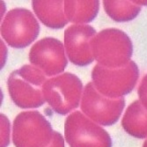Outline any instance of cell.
I'll return each instance as SVG.
<instances>
[{
    "instance_id": "obj_4",
    "label": "cell",
    "mask_w": 147,
    "mask_h": 147,
    "mask_svg": "<svg viewBox=\"0 0 147 147\" xmlns=\"http://www.w3.org/2000/svg\"><path fill=\"white\" fill-rule=\"evenodd\" d=\"M91 76L92 82L99 92L111 99H119L123 98L135 88L139 70L134 61L116 69L106 68L97 63Z\"/></svg>"
},
{
    "instance_id": "obj_3",
    "label": "cell",
    "mask_w": 147,
    "mask_h": 147,
    "mask_svg": "<svg viewBox=\"0 0 147 147\" xmlns=\"http://www.w3.org/2000/svg\"><path fill=\"white\" fill-rule=\"evenodd\" d=\"M42 92L45 101L52 110L65 115L78 108L84 88L78 77L70 72H63L48 78Z\"/></svg>"
},
{
    "instance_id": "obj_5",
    "label": "cell",
    "mask_w": 147,
    "mask_h": 147,
    "mask_svg": "<svg viewBox=\"0 0 147 147\" xmlns=\"http://www.w3.org/2000/svg\"><path fill=\"white\" fill-rule=\"evenodd\" d=\"M50 123L40 112L20 113L12 124V142L15 147H48L54 137Z\"/></svg>"
},
{
    "instance_id": "obj_6",
    "label": "cell",
    "mask_w": 147,
    "mask_h": 147,
    "mask_svg": "<svg viewBox=\"0 0 147 147\" xmlns=\"http://www.w3.org/2000/svg\"><path fill=\"white\" fill-rule=\"evenodd\" d=\"M64 136L70 147H112L108 131L80 111L66 117Z\"/></svg>"
},
{
    "instance_id": "obj_10",
    "label": "cell",
    "mask_w": 147,
    "mask_h": 147,
    "mask_svg": "<svg viewBox=\"0 0 147 147\" xmlns=\"http://www.w3.org/2000/svg\"><path fill=\"white\" fill-rule=\"evenodd\" d=\"M96 30L90 25H71L64 31V49L67 58L77 66H86L94 60L91 42Z\"/></svg>"
},
{
    "instance_id": "obj_9",
    "label": "cell",
    "mask_w": 147,
    "mask_h": 147,
    "mask_svg": "<svg viewBox=\"0 0 147 147\" xmlns=\"http://www.w3.org/2000/svg\"><path fill=\"white\" fill-rule=\"evenodd\" d=\"M29 61L50 78L63 73L68 63L64 45L53 37L41 39L32 46Z\"/></svg>"
},
{
    "instance_id": "obj_18",
    "label": "cell",
    "mask_w": 147,
    "mask_h": 147,
    "mask_svg": "<svg viewBox=\"0 0 147 147\" xmlns=\"http://www.w3.org/2000/svg\"><path fill=\"white\" fill-rule=\"evenodd\" d=\"M136 5L141 6V5H147V1H133Z\"/></svg>"
},
{
    "instance_id": "obj_16",
    "label": "cell",
    "mask_w": 147,
    "mask_h": 147,
    "mask_svg": "<svg viewBox=\"0 0 147 147\" xmlns=\"http://www.w3.org/2000/svg\"><path fill=\"white\" fill-rule=\"evenodd\" d=\"M138 94L139 101L147 109V74L142 78L141 82L138 86Z\"/></svg>"
},
{
    "instance_id": "obj_14",
    "label": "cell",
    "mask_w": 147,
    "mask_h": 147,
    "mask_svg": "<svg viewBox=\"0 0 147 147\" xmlns=\"http://www.w3.org/2000/svg\"><path fill=\"white\" fill-rule=\"evenodd\" d=\"M102 4L108 16L116 22L134 20L141 11V6L133 1H103Z\"/></svg>"
},
{
    "instance_id": "obj_11",
    "label": "cell",
    "mask_w": 147,
    "mask_h": 147,
    "mask_svg": "<svg viewBox=\"0 0 147 147\" xmlns=\"http://www.w3.org/2000/svg\"><path fill=\"white\" fill-rule=\"evenodd\" d=\"M32 7L41 22L52 29H60L68 23L64 1H33Z\"/></svg>"
},
{
    "instance_id": "obj_2",
    "label": "cell",
    "mask_w": 147,
    "mask_h": 147,
    "mask_svg": "<svg viewBox=\"0 0 147 147\" xmlns=\"http://www.w3.org/2000/svg\"><path fill=\"white\" fill-rule=\"evenodd\" d=\"M91 48L94 60L106 68H121L131 61V40L117 28H106L97 33L91 42Z\"/></svg>"
},
{
    "instance_id": "obj_1",
    "label": "cell",
    "mask_w": 147,
    "mask_h": 147,
    "mask_svg": "<svg viewBox=\"0 0 147 147\" xmlns=\"http://www.w3.org/2000/svg\"><path fill=\"white\" fill-rule=\"evenodd\" d=\"M46 75L37 67L25 64L13 71L7 79L11 100L21 109H35L44 104L43 85Z\"/></svg>"
},
{
    "instance_id": "obj_17",
    "label": "cell",
    "mask_w": 147,
    "mask_h": 147,
    "mask_svg": "<svg viewBox=\"0 0 147 147\" xmlns=\"http://www.w3.org/2000/svg\"><path fill=\"white\" fill-rule=\"evenodd\" d=\"M48 147H65L64 139L59 132H54V137H53V139Z\"/></svg>"
},
{
    "instance_id": "obj_19",
    "label": "cell",
    "mask_w": 147,
    "mask_h": 147,
    "mask_svg": "<svg viewBox=\"0 0 147 147\" xmlns=\"http://www.w3.org/2000/svg\"><path fill=\"white\" fill-rule=\"evenodd\" d=\"M143 147H147V139L144 141V144H143Z\"/></svg>"
},
{
    "instance_id": "obj_8",
    "label": "cell",
    "mask_w": 147,
    "mask_h": 147,
    "mask_svg": "<svg viewBox=\"0 0 147 147\" xmlns=\"http://www.w3.org/2000/svg\"><path fill=\"white\" fill-rule=\"evenodd\" d=\"M125 107L124 98L111 99L99 92L89 82L84 88L80 102L81 112L94 123L102 126L115 124Z\"/></svg>"
},
{
    "instance_id": "obj_15",
    "label": "cell",
    "mask_w": 147,
    "mask_h": 147,
    "mask_svg": "<svg viewBox=\"0 0 147 147\" xmlns=\"http://www.w3.org/2000/svg\"><path fill=\"white\" fill-rule=\"evenodd\" d=\"M1 147H6L10 143V123L8 118L1 114Z\"/></svg>"
},
{
    "instance_id": "obj_7",
    "label": "cell",
    "mask_w": 147,
    "mask_h": 147,
    "mask_svg": "<svg viewBox=\"0 0 147 147\" xmlns=\"http://www.w3.org/2000/svg\"><path fill=\"white\" fill-rule=\"evenodd\" d=\"M40 25L33 12L26 8L9 11L1 24V36L11 48L23 49L38 37Z\"/></svg>"
},
{
    "instance_id": "obj_13",
    "label": "cell",
    "mask_w": 147,
    "mask_h": 147,
    "mask_svg": "<svg viewBox=\"0 0 147 147\" xmlns=\"http://www.w3.org/2000/svg\"><path fill=\"white\" fill-rule=\"evenodd\" d=\"M99 1H64V13L68 22L86 25L94 20L99 12Z\"/></svg>"
},
{
    "instance_id": "obj_12",
    "label": "cell",
    "mask_w": 147,
    "mask_h": 147,
    "mask_svg": "<svg viewBox=\"0 0 147 147\" xmlns=\"http://www.w3.org/2000/svg\"><path fill=\"white\" fill-rule=\"evenodd\" d=\"M122 126L128 134L136 138H147V109L138 100L133 101L125 111Z\"/></svg>"
}]
</instances>
